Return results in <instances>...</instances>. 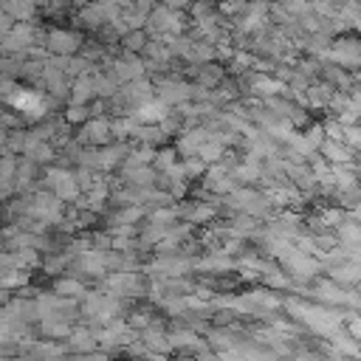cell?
<instances>
[{
    "label": "cell",
    "instance_id": "6da1fadb",
    "mask_svg": "<svg viewBox=\"0 0 361 361\" xmlns=\"http://www.w3.org/2000/svg\"><path fill=\"white\" fill-rule=\"evenodd\" d=\"M46 187H48L63 204H65V201H77V198L82 195L77 175L68 172V169H60V166H51V169L46 172Z\"/></svg>",
    "mask_w": 361,
    "mask_h": 361
},
{
    "label": "cell",
    "instance_id": "7a4b0ae2",
    "mask_svg": "<svg viewBox=\"0 0 361 361\" xmlns=\"http://www.w3.org/2000/svg\"><path fill=\"white\" fill-rule=\"evenodd\" d=\"M155 96L164 102V105H187L195 99V85H187V82H178V79H161L155 82Z\"/></svg>",
    "mask_w": 361,
    "mask_h": 361
},
{
    "label": "cell",
    "instance_id": "3957f363",
    "mask_svg": "<svg viewBox=\"0 0 361 361\" xmlns=\"http://www.w3.org/2000/svg\"><path fill=\"white\" fill-rule=\"evenodd\" d=\"M48 51L54 57H77L82 51V34L68 29H48Z\"/></svg>",
    "mask_w": 361,
    "mask_h": 361
},
{
    "label": "cell",
    "instance_id": "277c9868",
    "mask_svg": "<svg viewBox=\"0 0 361 361\" xmlns=\"http://www.w3.org/2000/svg\"><path fill=\"white\" fill-rule=\"evenodd\" d=\"M110 138H113V127H110V122L105 119V116H93L88 124H82V130H79V144H91V147H107L110 144Z\"/></svg>",
    "mask_w": 361,
    "mask_h": 361
},
{
    "label": "cell",
    "instance_id": "5b68a950",
    "mask_svg": "<svg viewBox=\"0 0 361 361\" xmlns=\"http://www.w3.org/2000/svg\"><path fill=\"white\" fill-rule=\"evenodd\" d=\"M330 63H336V65H341V68H355V65H361V43H358V40H350V37L333 40Z\"/></svg>",
    "mask_w": 361,
    "mask_h": 361
},
{
    "label": "cell",
    "instance_id": "8992f818",
    "mask_svg": "<svg viewBox=\"0 0 361 361\" xmlns=\"http://www.w3.org/2000/svg\"><path fill=\"white\" fill-rule=\"evenodd\" d=\"M77 23L82 29H91V32H102L107 26V12H105V4H99V0H93V4L82 6L77 12Z\"/></svg>",
    "mask_w": 361,
    "mask_h": 361
},
{
    "label": "cell",
    "instance_id": "52a82bcc",
    "mask_svg": "<svg viewBox=\"0 0 361 361\" xmlns=\"http://www.w3.org/2000/svg\"><path fill=\"white\" fill-rule=\"evenodd\" d=\"M169 105H164L161 99H152V102H147V105H141V107H136L130 116L138 122V124H161L164 119H169Z\"/></svg>",
    "mask_w": 361,
    "mask_h": 361
},
{
    "label": "cell",
    "instance_id": "ba28073f",
    "mask_svg": "<svg viewBox=\"0 0 361 361\" xmlns=\"http://www.w3.org/2000/svg\"><path fill=\"white\" fill-rule=\"evenodd\" d=\"M40 0H4V12H9L18 23H32L37 18Z\"/></svg>",
    "mask_w": 361,
    "mask_h": 361
},
{
    "label": "cell",
    "instance_id": "9c48e42d",
    "mask_svg": "<svg viewBox=\"0 0 361 361\" xmlns=\"http://www.w3.org/2000/svg\"><path fill=\"white\" fill-rule=\"evenodd\" d=\"M285 91V85L274 77H265V74H257V77H251V93H257V96H263V99H277L280 93Z\"/></svg>",
    "mask_w": 361,
    "mask_h": 361
},
{
    "label": "cell",
    "instance_id": "30bf717a",
    "mask_svg": "<svg viewBox=\"0 0 361 361\" xmlns=\"http://www.w3.org/2000/svg\"><path fill=\"white\" fill-rule=\"evenodd\" d=\"M322 158H324V161H330L333 166H344V164H350V161H353V150H350L344 141H324V147H322Z\"/></svg>",
    "mask_w": 361,
    "mask_h": 361
},
{
    "label": "cell",
    "instance_id": "8fae6325",
    "mask_svg": "<svg viewBox=\"0 0 361 361\" xmlns=\"http://www.w3.org/2000/svg\"><path fill=\"white\" fill-rule=\"evenodd\" d=\"M226 82V68H221L218 63H209V65H198V85L201 88H221Z\"/></svg>",
    "mask_w": 361,
    "mask_h": 361
},
{
    "label": "cell",
    "instance_id": "7c38bea8",
    "mask_svg": "<svg viewBox=\"0 0 361 361\" xmlns=\"http://www.w3.org/2000/svg\"><path fill=\"white\" fill-rule=\"evenodd\" d=\"M330 280L339 282V285H355V282H361V265L347 260V263L330 268Z\"/></svg>",
    "mask_w": 361,
    "mask_h": 361
},
{
    "label": "cell",
    "instance_id": "4fadbf2b",
    "mask_svg": "<svg viewBox=\"0 0 361 361\" xmlns=\"http://www.w3.org/2000/svg\"><path fill=\"white\" fill-rule=\"evenodd\" d=\"M333 96H336V88L330 82H319V85L308 88V105L310 107H330Z\"/></svg>",
    "mask_w": 361,
    "mask_h": 361
},
{
    "label": "cell",
    "instance_id": "5bb4252c",
    "mask_svg": "<svg viewBox=\"0 0 361 361\" xmlns=\"http://www.w3.org/2000/svg\"><path fill=\"white\" fill-rule=\"evenodd\" d=\"M133 138L141 141L144 147H155V144H164L166 141V133L161 130V124H138V130H136Z\"/></svg>",
    "mask_w": 361,
    "mask_h": 361
},
{
    "label": "cell",
    "instance_id": "9a60e30c",
    "mask_svg": "<svg viewBox=\"0 0 361 361\" xmlns=\"http://www.w3.org/2000/svg\"><path fill=\"white\" fill-rule=\"evenodd\" d=\"M54 294L63 296V299H85L88 291H85L77 280H60V282L54 285Z\"/></svg>",
    "mask_w": 361,
    "mask_h": 361
},
{
    "label": "cell",
    "instance_id": "2e32d148",
    "mask_svg": "<svg viewBox=\"0 0 361 361\" xmlns=\"http://www.w3.org/2000/svg\"><path fill=\"white\" fill-rule=\"evenodd\" d=\"M147 43H150V34H147V32H130V34L122 40V46H124L127 54H144Z\"/></svg>",
    "mask_w": 361,
    "mask_h": 361
},
{
    "label": "cell",
    "instance_id": "e0dca14e",
    "mask_svg": "<svg viewBox=\"0 0 361 361\" xmlns=\"http://www.w3.org/2000/svg\"><path fill=\"white\" fill-rule=\"evenodd\" d=\"M175 166H178V150H172V147L158 150V155H155V169H158L161 175H166V172H172Z\"/></svg>",
    "mask_w": 361,
    "mask_h": 361
},
{
    "label": "cell",
    "instance_id": "ac0fdd59",
    "mask_svg": "<svg viewBox=\"0 0 361 361\" xmlns=\"http://www.w3.org/2000/svg\"><path fill=\"white\" fill-rule=\"evenodd\" d=\"M63 116H65V122H68V124H88L93 113H91V107H88V105H68Z\"/></svg>",
    "mask_w": 361,
    "mask_h": 361
},
{
    "label": "cell",
    "instance_id": "d6986e66",
    "mask_svg": "<svg viewBox=\"0 0 361 361\" xmlns=\"http://www.w3.org/2000/svg\"><path fill=\"white\" fill-rule=\"evenodd\" d=\"M141 218H144V206H124V209L113 218L110 226H133V223H138Z\"/></svg>",
    "mask_w": 361,
    "mask_h": 361
},
{
    "label": "cell",
    "instance_id": "ffe728a7",
    "mask_svg": "<svg viewBox=\"0 0 361 361\" xmlns=\"http://www.w3.org/2000/svg\"><path fill=\"white\" fill-rule=\"evenodd\" d=\"M221 9L212 4V0H192V6H190V20H204V18H212L218 15Z\"/></svg>",
    "mask_w": 361,
    "mask_h": 361
},
{
    "label": "cell",
    "instance_id": "44dd1931",
    "mask_svg": "<svg viewBox=\"0 0 361 361\" xmlns=\"http://www.w3.org/2000/svg\"><path fill=\"white\" fill-rule=\"evenodd\" d=\"M223 150H226L223 144H218V141H206V144L201 147V152H198V158H204L206 164H215L218 158H223V155H226Z\"/></svg>",
    "mask_w": 361,
    "mask_h": 361
},
{
    "label": "cell",
    "instance_id": "7402d4cb",
    "mask_svg": "<svg viewBox=\"0 0 361 361\" xmlns=\"http://www.w3.org/2000/svg\"><path fill=\"white\" fill-rule=\"evenodd\" d=\"M206 166H209V164H206L204 158H198V155L184 161V172H187V178H201V180H204V175L209 172Z\"/></svg>",
    "mask_w": 361,
    "mask_h": 361
},
{
    "label": "cell",
    "instance_id": "603a6c76",
    "mask_svg": "<svg viewBox=\"0 0 361 361\" xmlns=\"http://www.w3.org/2000/svg\"><path fill=\"white\" fill-rule=\"evenodd\" d=\"M305 138L313 144V150H322L324 147V141H327V133H324V124H310L308 130H305Z\"/></svg>",
    "mask_w": 361,
    "mask_h": 361
},
{
    "label": "cell",
    "instance_id": "cb8c5ba5",
    "mask_svg": "<svg viewBox=\"0 0 361 361\" xmlns=\"http://www.w3.org/2000/svg\"><path fill=\"white\" fill-rule=\"evenodd\" d=\"M344 144H347L350 150H361V124L344 127Z\"/></svg>",
    "mask_w": 361,
    "mask_h": 361
},
{
    "label": "cell",
    "instance_id": "d4e9b609",
    "mask_svg": "<svg viewBox=\"0 0 361 361\" xmlns=\"http://www.w3.org/2000/svg\"><path fill=\"white\" fill-rule=\"evenodd\" d=\"M71 347H77V350H91V347H96V341H93V336H91L88 330H79V333H74Z\"/></svg>",
    "mask_w": 361,
    "mask_h": 361
},
{
    "label": "cell",
    "instance_id": "484cf974",
    "mask_svg": "<svg viewBox=\"0 0 361 361\" xmlns=\"http://www.w3.org/2000/svg\"><path fill=\"white\" fill-rule=\"evenodd\" d=\"M347 330H350V336L355 341H361V316H350L347 319Z\"/></svg>",
    "mask_w": 361,
    "mask_h": 361
},
{
    "label": "cell",
    "instance_id": "4316f807",
    "mask_svg": "<svg viewBox=\"0 0 361 361\" xmlns=\"http://www.w3.org/2000/svg\"><path fill=\"white\" fill-rule=\"evenodd\" d=\"M155 6H158V0H133V9H138L144 15H152Z\"/></svg>",
    "mask_w": 361,
    "mask_h": 361
},
{
    "label": "cell",
    "instance_id": "83f0119b",
    "mask_svg": "<svg viewBox=\"0 0 361 361\" xmlns=\"http://www.w3.org/2000/svg\"><path fill=\"white\" fill-rule=\"evenodd\" d=\"M130 324H133V327H136V324H138V327H144V324H150V319H147V313H138V316H133V319H130Z\"/></svg>",
    "mask_w": 361,
    "mask_h": 361
},
{
    "label": "cell",
    "instance_id": "f1b7e54d",
    "mask_svg": "<svg viewBox=\"0 0 361 361\" xmlns=\"http://www.w3.org/2000/svg\"><path fill=\"white\" fill-rule=\"evenodd\" d=\"M339 4L344 6V4H358V0H339Z\"/></svg>",
    "mask_w": 361,
    "mask_h": 361
}]
</instances>
